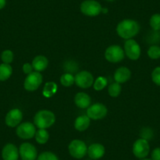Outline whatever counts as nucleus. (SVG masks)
<instances>
[{"mask_svg":"<svg viewBox=\"0 0 160 160\" xmlns=\"http://www.w3.org/2000/svg\"><path fill=\"white\" fill-rule=\"evenodd\" d=\"M37 160H59V158L53 152H44L38 155Z\"/></svg>","mask_w":160,"mask_h":160,"instance_id":"29","label":"nucleus"},{"mask_svg":"<svg viewBox=\"0 0 160 160\" xmlns=\"http://www.w3.org/2000/svg\"><path fill=\"white\" fill-rule=\"evenodd\" d=\"M75 104H76L77 107L80 108H88L91 104V98L83 92H80L78 93L75 97Z\"/></svg>","mask_w":160,"mask_h":160,"instance_id":"17","label":"nucleus"},{"mask_svg":"<svg viewBox=\"0 0 160 160\" xmlns=\"http://www.w3.org/2000/svg\"><path fill=\"white\" fill-rule=\"evenodd\" d=\"M104 153H105V148L102 144H99V143H94V144H90L87 149V154H88L89 157L94 160L102 158Z\"/></svg>","mask_w":160,"mask_h":160,"instance_id":"15","label":"nucleus"},{"mask_svg":"<svg viewBox=\"0 0 160 160\" xmlns=\"http://www.w3.org/2000/svg\"><path fill=\"white\" fill-rule=\"evenodd\" d=\"M150 146L147 140L140 138L137 140L133 146V155L138 158H144L149 153Z\"/></svg>","mask_w":160,"mask_h":160,"instance_id":"10","label":"nucleus"},{"mask_svg":"<svg viewBox=\"0 0 160 160\" xmlns=\"http://www.w3.org/2000/svg\"><path fill=\"white\" fill-rule=\"evenodd\" d=\"M64 70L66 72H68L67 73H70L72 74V72H75L77 70H78V65L75 62L72 61H67V62L64 64Z\"/></svg>","mask_w":160,"mask_h":160,"instance_id":"30","label":"nucleus"},{"mask_svg":"<svg viewBox=\"0 0 160 160\" xmlns=\"http://www.w3.org/2000/svg\"><path fill=\"white\" fill-rule=\"evenodd\" d=\"M75 82V77L70 73H64L61 77V85L65 87H69L72 86Z\"/></svg>","mask_w":160,"mask_h":160,"instance_id":"23","label":"nucleus"},{"mask_svg":"<svg viewBox=\"0 0 160 160\" xmlns=\"http://www.w3.org/2000/svg\"><path fill=\"white\" fill-rule=\"evenodd\" d=\"M124 52L130 60L136 61L141 56V47L134 39L130 38L127 39L124 44Z\"/></svg>","mask_w":160,"mask_h":160,"instance_id":"7","label":"nucleus"},{"mask_svg":"<svg viewBox=\"0 0 160 160\" xmlns=\"http://www.w3.org/2000/svg\"><path fill=\"white\" fill-rule=\"evenodd\" d=\"M12 73H13V68L10 64H5V63L0 64V81L1 82H4L10 78Z\"/></svg>","mask_w":160,"mask_h":160,"instance_id":"20","label":"nucleus"},{"mask_svg":"<svg viewBox=\"0 0 160 160\" xmlns=\"http://www.w3.org/2000/svg\"><path fill=\"white\" fill-rule=\"evenodd\" d=\"M55 121V115L49 110L39 111L34 117V124L38 129L49 128L54 124Z\"/></svg>","mask_w":160,"mask_h":160,"instance_id":"2","label":"nucleus"},{"mask_svg":"<svg viewBox=\"0 0 160 160\" xmlns=\"http://www.w3.org/2000/svg\"><path fill=\"white\" fill-rule=\"evenodd\" d=\"M148 55L152 59H158L160 58V47L158 46H152L148 50Z\"/></svg>","mask_w":160,"mask_h":160,"instance_id":"28","label":"nucleus"},{"mask_svg":"<svg viewBox=\"0 0 160 160\" xmlns=\"http://www.w3.org/2000/svg\"><path fill=\"white\" fill-rule=\"evenodd\" d=\"M22 118L23 114L21 111L18 108H13L7 114L5 122L9 127H16L21 123Z\"/></svg>","mask_w":160,"mask_h":160,"instance_id":"13","label":"nucleus"},{"mask_svg":"<svg viewBox=\"0 0 160 160\" xmlns=\"http://www.w3.org/2000/svg\"><path fill=\"white\" fill-rule=\"evenodd\" d=\"M19 155L22 160H35L37 158L36 148L30 143H23L20 146Z\"/></svg>","mask_w":160,"mask_h":160,"instance_id":"12","label":"nucleus"},{"mask_svg":"<svg viewBox=\"0 0 160 160\" xmlns=\"http://www.w3.org/2000/svg\"><path fill=\"white\" fill-rule=\"evenodd\" d=\"M140 31V25L136 21L126 19L117 25L116 32L120 37L125 39H130L134 37Z\"/></svg>","mask_w":160,"mask_h":160,"instance_id":"1","label":"nucleus"},{"mask_svg":"<svg viewBox=\"0 0 160 160\" xmlns=\"http://www.w3.org/2000/svg\"><path fill=\"white\" fill-rule=\"evenodd\" d=\"M141 160H152V159H148V158H141Z\"/></svg>","mask_w":160,"mask_h":160,"instance_id":"35","label":"nucleus"},{"mask_svg":"<svg viewBox=\"0 0 160 160\" xmlns=\"http://www.w3.org/2000/svg\"><path fill=\"white\" fill-rule=\"evenodd\" d=\"M2 61L5 64H10L13 61V53L10 50H6L1 54Z\"/></svg>","mask_w":160,"mask_h":160,"instance_id":"27","label":"nucleus"},{"mask_svg":"<svg viewBox=\"0 0 160 160\" xmlns=\"http://www.w3.org/2000/svg\"><path fill=\"white\" fill-rule=\"evenodd\" d=\"M90 124V118L87 115L78 116L75 121V128L78 131H84Z\"/></svg>","mask_w":160,"mask_h":160,"instance_id":"19","label":"nucleus"},{"mask_svg":"<svg viewBox=\"0 0 160 160\" xmlns=\"http://www.w3.org/2000/svg\"><path fill=\"white\" fill-rule=\"evenodd\" d=\"M58 85L53 82H48L45 84L42 90V94L46 98H51L57 93Z\"/></svg>","mask_w":160,"mask_h":160,"instance_id":"22","label":"nucleus"},{"mask_svg":"<svg viewBox=\"0 0 160 160\" xmlns=\"http://www.w3.org/2000/svg\"><path fill=\"white\" fill-rule=\"evenodd\" d=\"M3 160H18L19 158V149L13 144H6L2 151Z\"/></svg>","mask_w":160,"mask_h":160,"instance_id":"14","label":"nucleus"},{"mask_svg":"<svg viewBox=\"0 0 160 160\" xmlns=\"http://www.w3.org/2000/svg\"><path fill=\"white\" fill-rule=\"evenodd\" d=\"M35 126L31 122H26L19 124L16 130V133L21 139H31L35 137Z\"/></svg>","mask_w":160,"mask_h":160,"instance_id":"11","label":"nucleus"},{"mask_svg":"<svg viewBox=\"0 0 160 160\" xmlns=\"http://www.w3.org/2000/svg\"><path fill=\"white\" fill-rule=\"evenodd\" d=\"M6 4H7V0H0V10L3 9Z\"/></svg>","mask_w":160,"mask_h":160,"instance_id":"34","label":"nucleus"},{"mask_svg":"<svg viewBox=\"0 0 160 160\" xmlns=\"http://www.w3.org/2000/svg\"><path fill=\"white\" fill-rule=\"evenodd\" d=\"M80 10L83 14L89 17H96L102 11L101 5L95 0H86L80 6Z\"/></svg>","mask_w":160,"mask_h":160,"instance_id":"3","label":"nucleus"},{"mask_svg":"<svg viewBox=\"0 0 160 160\" xmlns=\"http://www.w3.org/2000/svg\"><path fill=\"white\" fill-rule=\"evenodd\" d=\"M121 91H122V87L120 86V83L118 82H114L108 87V93L112 98L118 97Z\"/></svg>","mask_w":160,"mask_h":160,"instance_id":"24","label":"nucleus"},{"mask_svg":"<svg viewBox=\"0 0 160 160\" xmlns=\"http://www.w3.org/2000/svg\"><path fill=\"white\" fill-rule=\"evenodd\" d=\"M131 77V72L128 68L120 67L115 71L114 78L118 83H124Z\"/></svg>","mask_w":160,"mask_h":160,"instance_id":"16","label":"nucleus"},{"mask_svg":"<svg viewBox=\"0 0 160 160\" xmlns=\"http://www.w3.org/2000/svg\"><path fill=\"white\" fill-rule=\"evenodd\" d=\"M75 82L80 88L87 89L93 85L94 82V78L90 72L87 71H82L75 75Z\"/></svg>","mask_w":160,"mask_h":160,"instance_id":"8","label":"nucleus"},{"mask_svg":"<svg viewBox=\"0 0 160 160\" xmlns=\"http://www.w3.org/2000/svg\"><path fill=\"white\" fill-rule=\"evenodd\" d=\"M23 72H24L25 74L28 75V74L32 73V70H33V67H32V64H30L29 63H25V64L23 65Z\"/></svg>","mask_w":160,"mask_h":160,"instance_id":"32","label":"nucleus"},{"mask_svg":"<svg viewBox=\"0 0 160 160\" xmlns=\"http://www.w3.org/2000/svg\"><path fill=\"white\" fill-rule=\"evenodd\" d=\"M35 141L40 144H44L48 141L50 134L46 129H38L35 134Z\"/></svg>","mask_w":160,"mask_h":160,"instance_id":"21","label":"nucleus"},{"mask_svg":"<svg viewBox=\"0 0 160 160\" xmlns=\"http://www.w3.org/2000/svg\"><path fill=\"white\" fill-rule=\"evenodd\" d=\"M124 50L118 45H112L108 47L104 53V57L108 61L112 63H118L124 58Z\"/></svg>","mask_w":160,"mask_h":160,"instance_id":"5","label":"nucleus"},{"mask_svg":"<svg viewBox=\"0 0 160 160\" xmlns=\"http://www.w3.org/2000/svg\"><path fill=\"white\" fill-rule=\"evenodd\" d=\"M152 78L154 83L160 87V67H156L152 73Z\"/></svg>","mask_w":160,"mask_h":160,"instance_id":"31","label":"nucleus"},{"mask_svg":"<svg viewBox=\"0 0 160 160\" xmlns=\"http://www.w3.org/2000/svg\"><path fill=\"white\" fill-rule=\"evenodd\" d=\"M49 64V61L45 56L38 55L36 56L32 61V67L35 69V72H42L47 68Z\"/></svg>","mask_w":160,"mask_h":160,"instance_id":"18","label":"nucleus"},{"mask_svg":"<svg viewBox=\"0 0 160 160\" xmlns=\"http://www.w3.org/2000/svg\"><path fill=\"white\" fill-rule=\"evenodd\" d=\"M87 149L88 148L86 143L80 140H73L68 145L69 153L77 159L83 158L87 155Z\"/></svg>","mask_w":160,"mask_h":160,"instance_id":"4","label":"nucleus"},{"mask_svg":"<svg viewBox=\"0 0 160 160\" xmlns=\"http://www.w3.org/2000/svg\"><path fill=\"white\" fill-rule=\"evenodd\" d=\"M107 1H108V2H112V1H115V0H107Z\"/></svg>","mask_w":160,"mask_h":160,"instance_id":"36","label":"nucleus"},{"mask_svg":"<svg viewBox=\"0 0 160 160\" xmlns=\"http://www.w3.org/2000/svg\"><path fill=\"white\" fill-rule=\"evenodd\" d=\"M152 160H160V148H156L152 153Z\"/></svg>","mask_w":160,"mask_h":160,"instance_id":"33","label":"nucleus"},{"mask_svg":"<svg viewBox=\"0 0 160 160\" xmlns=\"http://www.w3.org/2000/svg\"><path fill=\"white\" fill-rule=\"evenodd\" d=\"M150 26L153 30L158 31L160 30V14L159 13H155L152 15L150 18Z\"/></svg>","mask_w":160,"mask_h":160,"instance_id":"26","label":"nucleus"},{"mask_svg":"<svg viewBox=\"0 0 160 160\" xmlns=\"http://www.w3.org/2000/svg\"><path fill=\"white\" fill-rule=\"evenodd\" d=\"M107 113L108 109L105 105L101 103H96L87 108V115L90 119L98 120L104 118Z\"/></svg>","mask_w":160,"mask_h":160,"instance_id":"9","label":"nucleus"},{"mask_svg":"<svg viewBox=\"0 0 160 160\" xmlns=\"http://www.w3.org/2000/svg\"><path fill=\"white\" fill-rule=\"evenodd\" d=\"M42 82V75L38 72H32L26 77L24 82V89L28 91H35Z\"/></svg>","mask_w":160,"mask_h":160,"instance_id":"6","label":"nucleus"},{"mask_svg":"<svg viewBox=\"0 0 160 160\" xmlns=\"http://www.w3.org/2000/svg\"><path fill=\"white\" fill-rule=\"evenodd\" d=\"M107 83L108 82L106 78L103 76H100L93 82V88H94L95 90H98V91L102 90L107 86Z\"/></svg>","mask_w":160,"mask_h":160,"instance_id":"25","label":"nucleus"}]
</instances>
